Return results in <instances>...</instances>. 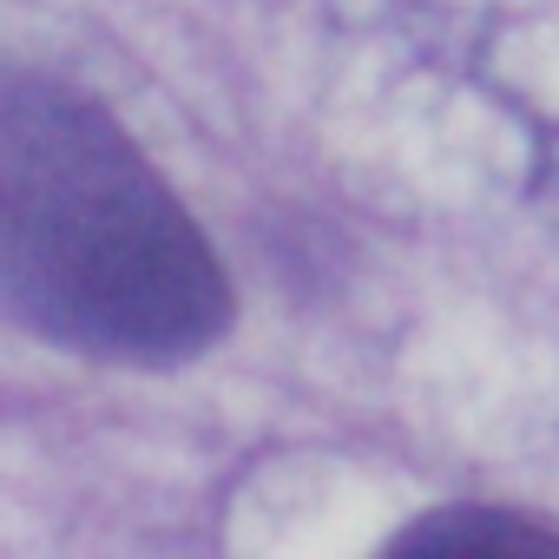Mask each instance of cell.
<instances>
[{
    "label": "cell",
    "mask_w": 559,
    "mask_h": 559,
    "mask_svg": "<svg viewBox=\"0 0 559 559\" xmlns=\"http://www.w3.org/2000/svg\"><path fill=\"white\" fill-rule=\"evenodd\" d=\"M0 317L93 362L165 369L230 330V276L80 86L0 60Z\"/></svg>",
    "instance_id": "cell-1"
},
{
    "label": "cell",
    "mask_w": 559,
    "mask_h": 559,
    "mask_svg": "<svg viewBox=\"0 0 559 559\" xmlns=\"http://www.w3.org/2000/svg\"><path fill=\"white\" fill-rule=\"evenodd\" d=\"M376 559H559V533L507 507H441L402 526Z\"/></svg>",
    "instance_id": "cell-2"
}]
</instances>
